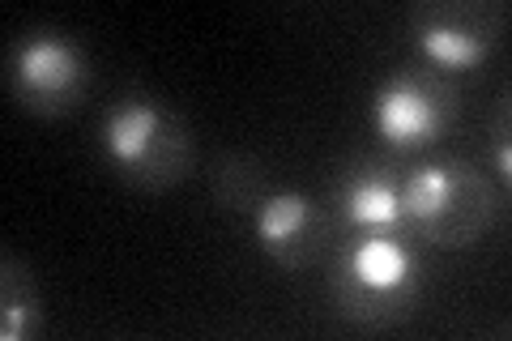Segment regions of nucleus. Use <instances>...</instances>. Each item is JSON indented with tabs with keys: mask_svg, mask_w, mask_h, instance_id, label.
<instances>
[{
	"mask_svg": "<svg viewBox=\"0 0 512 341\" xmlns=\"http://www.w3.org/2000/svg\"><path fill=\"white\" fill-rule=\"evenodd\" d=\"M406 218L440 248H470L495 222V188L470 162H431L402 188Z\"/></svg>",
	"mask_w": 512,
	"mask_h": 341,
	"instance_id": "f257e3e1",
	"label": "nucleus"
},
{
	"mask_svg": "<svg viewBox=\"0 0 512 341\" xmlns=\"http://www.w3.org/2000/svg\"><path fill=\"white\" fill-rule=\"evenodd\" d=\"M103 150L124 180L171 188L192 167V133L150 99H128L103 124Z\"/></svg>",
	"mask_w": 512,
	"mask_h": 341,
	"instance_id": "f03ea898",
	"label": "nucleus"
},
{
	"mask_svg": "<svg viewBox=\"0 0 512 341\" xmlns=\"http://www.w3.org/2000/svg\"><path fill=\"white\" fill-rule=\"evenodd\" d=\"M414 303V256L402 239L372 235L355 243L338 273V307L342 316L384 329V324L402 320Z\"/></svg>",
	"mask_w": 512,
	"mask_h": 341,
	"instance_id": "7ed1b4c3",
	"label": "nucleus"
},
{
	"mask_svg": "<svg viewBox=\"0 0 512 341\" xmlns=\"http://www.w3.org/2000/svg\"><path fill=\"white\" fill-rule=\"evenodd\" d=\"M13 94L30 111H69L86 86V60L64 35H26L13 47Z\"/></svg>",
	"mask_w": 512,
	"mask_h": 341,
	"instance_id": "20e7f679",
	"label": "nucleus"
},
{
	"mask_svg": "<svg viewBox=\"0 0 512 341\" xmlns=\"http://www.w3.org/2000/svg\"><path fill=\"white\" fill-rule=\"evenodd\" d=\"M256 243L282 269H303L325 248V218L303 192H269L265 205L256 209Z\"/></svg>",
	"mask_w": 512,
	"mask_h": 341,
	"instance_id": "39448f33",
	"label": "nucleus"
},
{
	"mask_svg": "<svg viewBox=\"0 0 512 341\" xmlns=\"http://www.w3.org/2000/svg\"><path fill=\"white\" fill-rule=\"evenodd\" d=\"M414 43L427 60L444 64V69H457V73H470L478 69L491 47H495V35L487 18L478 9H448V5H423L414 9Z\"/></svg>",
	"mask_w": 512,
	"mask_h": 341,
	"instance_id": "423d86ee",
	"label": "nucleus"
},
{
	"mask_svg": "<svg viewBox=\"0 0 512 341\" xmlns=\"http://www.w3.org/2000/svg\"><path fill=\"white\" fill-rule=\"evenodd\" d=\"M372 124L389 145L410 150V145H427V141L440 137L444 103L427 86H419L414 77H393V81H384V86L376 90Z\"/></svg>",
	"mask_w": 512,
	"mask_h": 341,
	"instance_id": "0eeeda50",
	"label": "nucleus"
},
{
	"mask_svg": "<svg viewBox=\"0 0 512 341\" xmlns=\"http://www.w3.org/2000/svg\"><path fill=\"white\" fill-rule=\"evenodd\" d=\"M0 337L5 341H26L30 333H39V290L35 278L26 273L22 261H13V252H5V290H0Z\"/></svg>",
	"mask_w": 512,
	"mask_h": 341,
	"instance_id": "6e6552de",
	"label": "nucleus"
},
{
	"mask_svg": "<svg viewBox=\"0 0 512 341\" xmlns=\"http://www.w3.org/2000/svg\"><path fill=\"white\" fill-rule=\"evenodd\" d=\"M346 218L355 226H372V231H384V226H397L406 218V205H402V188H393L389 180L380 175H363L346 188Z\"/></svg>",
	"mask_w": 512,
	"mask_h": 341,
	"instance_id": "1a4fd4ad",
	"label": "nucleus"
},
{
	"mask_svg": "<svg viewBox=\"0 0 512 341\" xmlns=\"http://www.w3.org/2000/svg\"><path fill=\"white\" fill-rule=\"evenodd\" d=\"M214 197L227 209H261L265 205V171L252 154H222L214 162Z\"/></svg>",
	"mask_w": 512,
	"mask_h": 341,
	"instance_id": "9d476101",
	"label": "nucleus"
},
{
	"mask_svg": "<svg viewBox=\"0 0 512 341\" xmlns=\"http://www.w3.org/2000/svg\"><path fill=\"white\" fill-rule=\"evenodd\" d=\"M491 154H495V175H500V184H508V180H512V145H508V107H500V128H495Z\"/></svg>",
	"mask_w": 512,
	"mask_h": 341,
	"instance_id": "9b49d317",
	"label": "nucleus"
}]
</instances>
